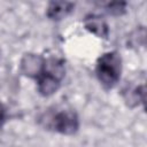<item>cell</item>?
Here are the masks:
<instances>
[{"instance_id":"obj_1","label":"cell","mask_w":147,"mask_h":147,"mask_svg":"<svg viewBox=\"0 0 147 147\" xmlns=\"http://www.w3.org/2000/svg\"><path fill=\"white\" fill-rule=\"evenodd\" d=\"M96 76L105 87H113L121 76V56L116 52L103 54L98 60Z\"/></svg>"},{"instance_id":"obj_2","label":"cell","mask_w":147,"mask_h":147,"mask_svg":"<svg viewBox=\"0 0 147 147\" xmlns=\"http://www.w3.org/2000/svg\"><path fill=\"white\" fill-rule=\"evenodd\" d=\"M48 126H52L57 132L64 134H72L78 129L77 116L72 111H59L51 117Z\"/></svg>"},{"instance_id":"obj_3","label":"cell","mask_w":147,"mask_h":147,"mask_svg":"<svg viewBox=\"0 0 147 147\" xmlns=\"http://www.w3.org/2000/svg\"><path fill=\"white\" fill-rule=\"evenodd\" d=\"M44 63L45 61L39 55L26 54L21 62V68L26 76L39 77L44 70Z\"/></svg>"},{"instance_id":"obj_4","label":"cell","mask_w":147,"mask_h":147,"mask_svg":"<svg viewBox=\"0 0 147 147\" xmlns=\"http://www.w3.org/2000/svg\"><path fill=\"white\" fill-rule=\"evenodd\" d=\"M60 86V79L56 77L41 72V75L38 77V90L42 95H51L53 94Z\"/></svg>"},{"instance_id":"obj_5","label":"cell","mask_w":147,"mask_h":147,"mask_svg":"<svg viewBox=\"0 0 147 147\" xmlns=\"http://www.w3.org/2000/svg\"><path fill=\"white\" fill-rule=\"evenodd\" d=\"M74 8V3L67 1H53L47 9V16L52 20H61L67 16Z\"/></svg>"},{"instance_id":"obj_6","label":"cell","mask_w":147,"mask_h":147,"mask_svg":"<svg viewBox=\"0 0 147 147\" xmlns=\"http://www.w3.org/2000/svg\"><path fill=\"white\" fill-rule=\"evenodd\" d=\"M85 26L92 33L99 37H107L108 36V25L102 20V17L96 15H91L85 18Z\"/></svg>"},{"instance_id":"obj_7","label":"cell","mask_w":147,"mask_h":147,"mask_svg":"<svg viewBox=\"0 0 147 147\" xmlns=\"http://www.w3.org/2000/svg\"><path fill=\"white\" fill-rule=\"evenodd\" d=\"M108 11L114 15H119L125 10V3L124 2H111L107 6Z\"/></svg>"},{"instance_id":"obj_8","label":"cell","mask_w":147,"mask_h":147,"mask_svg":"<svg viewBox=\"0 0 147 147\" xmlns=\"http://www.w3.org/2000/svg\"><path fill=\"white\" fill-rule=\"evenodd\" d=\"M5 116H6V110H5L3 105L0 102V125L3 123V121H5Z\"/></svg>"}]
</instances>
